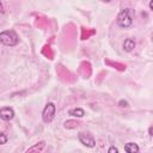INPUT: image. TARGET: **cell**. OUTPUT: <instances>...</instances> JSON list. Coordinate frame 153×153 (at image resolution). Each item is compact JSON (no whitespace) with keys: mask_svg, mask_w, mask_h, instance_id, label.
<instances>
[{"mask_svg":"<svg viewBox=\"0 0 153 153\" xmlns=\"http://www.w3.org/2000/svg\"><path fill=\"white\" fill-rule=\"evenodd\" d=\"M133 19H134V11L131 8H124L117 16V24L120 27L128 29L131 26Z\"/></svg>","mask_w":153,"mask_h":153,"instance_id":"obj_1","label":"cell"},{"mask_svg":"<svg viewBox=\"0 0 153 153\" xmlns=\"http://www.w3.org/2000/svg\"><path fill=\"white\" fill-rule=\"evenodd\" d=\"M0 41L5 45L13 47L18 43V36L13 30H6L0 33Z\"/></svg>","mask_w":153,"mask_h":153,"instance_id":"obj_2","label":"cell"},{"mask_svg":"<svg viewBox=\"0 0 153 153\" xmlns=\"http://www.w3.org/2000/svg\"><path fill=\"white\" fill-rule=\"evenodd\" d=\"M55 111H56V108H55L54 103H48L45 105V108L43 109V112H42L43 122L50 123L54 120V117H55Z\"/></svg>","mask_w":153,"mask_h":153,"instance_id":"obj_3","label":"cell"},{"mask_svg":"<svg viewBox=\"0 0 153 153\" xmlns=\"http://www.w3.org/2000/svg\"><path fill=\"white\" fill-rule=\"evenodd\" d=\"M78 137H79V141H80L84 146H86V147H94V146H96V140H94V137H93L90 133H84V131H81V133H79Z\"/></svg>","mask_w":153,"mask_h":153,"instance_id":"obj_4","label":"cell"},{"mask_svg":"<svg viewBox=\"0 0 153 153\" xmlns=\"http://www.w3.org/2000/svg\"><path fill=\"white\" fill-rule=\"evenodd\" d=\"M14 117V111L12 108H8V106H4L1 108L0 110V118L2 121H10Z\"/></svg>","mask_w":153,"mask_h":153,"instance_id":"obj_5","label":"cell"},{"mask_svg":"<svg viewBox=\"0 0 153 153\" xmlns=\"http://www.w3.org/2000/svg\"><path fill=\"white\" fill-rule=\"evenodd\" d=\"M135 48V41L133 38H127L124 42H123V49L124 51H131L133 49Z\"/></svg>","mask_w":153,"mask_h":153,"instance_id":"obj_6","label":"cell"},{"mask_svg":"<svg viewBox=\"0 0 153 153\" xmlns=\"http://www.w3.org/2000/svg\"><path fill=\"white\" fill-rule=\"evenodd\" d=\"M124 151L127 153H136V152H139V146L134 142H128L124 146Z\"/></svg>","mask_w":153,"mask_h":153,"instance_id":"obj_7","label":"cell"},{"mask_svg":"<svg viewBox=\"0 0 153 153\" xmlns=\"http://www.w3.org/2000/svg\"><path fill=\"white\" fill-rule=\"evenodd\" d=\"M68 114L71 116H74V117H82L85 115V111L81 108H74V109H71L68 111Z\"/></svg>","mask_w":153,"mask_h":153,"instance_id":"obj_8","label":"cell"},{"mask_svg":"<svg viewBox=\"0 0 153 153\" xmlns=\"http://www.w3.org/2000/svg\"><path fill=\"white\" fill-rule=\"evenodd\" d=\"M44 146H45V142H44V141H41V142H38L37 145L30 147L26 152H27V153H29V152H42L43 148H44Z\"/></svg>","mask_w":153,"mask_h":153,"instance_id":"obj_9","label":"cell"},{"mask_svg":"<svg viewBox=\"0 0 153 153\" xmlns=\"http://www.w3.org/2000/svg\"><path fill=\"white\" fill-rule=\"evenodd\" d=\"M79 124H80V122L76 121V120H68V121L65 122V128H67V129H73V128H76Z\"/></svg>","mask_w":153,"mask_h":153,"instance_id":"obj_10","label":"cell"},{"mask_svg":"<svg viewBox=\"0 0 153 153\" xmlns=\"http://www.w3.org/2000/svg\"><path fill=\"white\" fill-rule=\"evenodd\" d=\"M6 141H7L6 135H5L4 133H1V134H0V143H1V145H4V143H6Z\"/></svg>","mask_w":153,"mask_h":153,"instance_id":"obj_11","label":"cell"},{"mask_svg":"<svg viewBox=\"0 0 153 153\" xmlns=\"http://www.w3.org/2000/svg\"><path fill=\"white\" fill-rule=\"evenodd\" d=\"M108 152H109V153H117V152H118V149H117L116 147H114V146H112V147H110V148L108 149Z\"/></svg>","mask_w":153,"mask_h":153,"instance_id":"obj_12","label":"cell"},{"mask_svg":"<svg viewBox=\"0 0 153 153\" xmlns=\"http://www.w3.org/2000/svg\"><path fill=\"white\" fill-rule=\"evenodd\" d=\"M118 104H120V106H122V108H123V106H124V108H126V106H128V103H127L126 100H120V103H118Z\"/></svg>","mask_w":153,"mask_h":153,"instance_id":"obj_13","label":"cell"},{"mask_svg":"<svg viewBox=\"0 0 153 153\" xmlns=\"http://www.w3.org/2000/svg\"><path fill=\"white\" fill-rule=\"evenodd\" d=\"M148 133H149V135H151V136H153V126H152V127H149Z\"/></svg>","mask_w":153,"mask_h":153,"instance_id":"obj_14","label":"cell"},{"mask_svg":"<svg viewBox=\"0 0 153 153\" xmlns=\"http://www.w3.org/2000/svg\"><path fill=\"white\" fill-rule=\"evenodd\" d=\"M149 8L153 11V0H151V1H149Z\"/></svg>","mask_w":153,"mask_h":153,"instance_id":"obj_15","label":"cell"},{"mask_svg":"<svg viewBox=\"0 0 153 153\" xmlns=\"http://www.w3.org/2000/svg\"><path fill=\"white\" fill-rule=\"evenodd\" d=\"M102 1H104V2H110L111 0H102Z\"/></svg>","mask_w":153,"mask_h":153,"instance_id":"obj_16","label":"cell"}]
</instances>
